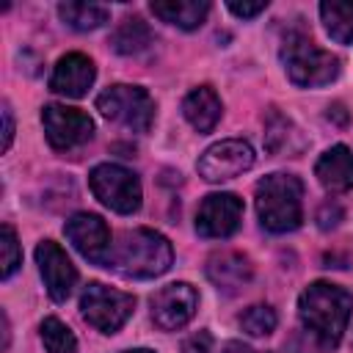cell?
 <instances>
[{"label":"cell","instance_id":"6da1fadb","mask_svg":"<svg viewBox=\"0 0 353 353\" xmlns=\"http://www.w3.org/2000/svg\"><path fill=\"white\" fill-rule=\"evenodd\" d=\"M298 314L306 334H312L320 347L331 350L342 342V334L347 331L353 314V295L339 284L314 281L301 292Z\"/></svg>","mask_w":353,"mask_h":353},{"label":"cell","instance_id":"7a4b0ae2","mask_svg":"<svg viewBox=\"0 0 353 353\" xmlns=\"http://www.w3.org/2000/svg\"><path fill=\"white\" fill-rule=\"evenodd\" d=\"M174 262L171 243L154 229H132L124 232L105 259V268L124 279H154L163 276Z\"/></svg>","mask_w":353,"mask_h":353},{"label":"cell","instance_id":"3957f363","mask_svg":"<svg viewBox=\"0 0 353 353\" xmlns=\"http://www.w3.org/2000/svg\"><path fill=\"white\" fill-rule=\"evenodd\" d=\"M256 215L259 223L273 232L284 234L301 226L303 221V185L295 174H268L256 182Z\"/></svg>","mask_w":353,"mask_h":353},{"label":"cell","instance_id":"277c9868","mask_svg":"<svg viewBox=\"0 0 353 353\" xmlns=\"http://www.w3.org/2000/svg\"><path fill=\"white\" fill-rule=\"evenodd\" d=\"M281 63L298 88H320L339 77V58L320 50L306 33H290L281 44Z\"/></svg>","mask_w":353,"mask_h":353},{"label":"cell","instance_id":"5b68a950","mask_svg":"<svg viewBox=\"0 0 353 353\" xmlns=\"http://www.w3.org/2000/svg\"><path fill=\"white\" fill-rule=\"evenodd\" d=\"M97 110L105 119H110L132 132H146L154 121V99L141 85L116 83V85L105 88L97 97Z\"/></svg>","mask_w":353,"mask_h":353},{"label":"cell","instance_id":"8992f818","mask_svg":"<svg viewBox=\"0 0 353 353\" xmlns=\"http://www.w3.org/2000/svg\"><path fill=\"white\" fill-rule=\"evenodd\" d=\"M88 185L91 193L119 215H132L141 207V182L130 168L119 163L94 165L88 174Z\"/></svg>","mask_w":353,"mask_h":353},{"label":"cell","instance_id":"52a82bcc","mask_svg":"<svg viewBox=\"0 0 353 353\" xmlns=\"http://www.w3.org/2000/svg\"><path fill=\"white\" fill-rule=\"evenodd\" d=\"M132 309H135V298L130 292L105 287L99 281H91L80 295L83 320L102 334H116L130 320Z\"/></svg>","mask_w":353,"mask_h":353},{"label":"cell","instance_id":"ba28073f","mask_svg":"<svg viewBox=\"0 0 353 353\" xmlns=\"http://www.w3.org/2000/svg\"><path fill=\"white\" fill-rule=\"evenodd\" d=\"M41 124H44V135H47L50 146L58 152L77 149L94 138V121L80 108H66V105H55V102L44 105Z\"/></svg>","mask_w":353,"mask_h":353},{"label":"cell","instance_id":"9c48e42d","mask_svg":"<svg viewBox=\"0 0 353 353\" xmlns=\"http://www.w3.org/2000/svg\"><path fill=\"white\" fill-rule=\"evenodd\" d=\"M254 160H256V154L248 141L226 138V141L207 146L201 152L196 168H199V176H204L207 182H223V179H234V176L245 174L254 165Z\"/></svg>","mask_w":353,"mask_h":353},{"label":"cell","instance_id":"30bf717a","mask_svg":"<svg viewBox=\"0 0 353 353\" xmlns=\"http://www.w3.org/2000/svg\"><path fill=\"white\" fill-rule=\"evenodd\" d=\"M199 292L188 281H174L152 295V320L163 331H176L196 314Z\"/></svg>","mask_w":353,"mask_h":353},{"label":"cell","instance_id":"8fae6325","mask_svg":"<svg viewBox=\"0 0 353 353\" xmlns=\"http://www.w3.org/2000/svg\"><path fill=\"white\" fill-rule=\"evenodd\" d=\"M243 201L234 193H210L196 212V232L207 240H223L237 232Z\"/></svg>","mask_w":353,"mask_h":353},{"label":"cell","instance_id":"7c38bea8","mask_svg":"<svg viewBox=\"0 0 353 353\" xmlns=\"http://www.w3.org/2000/svg\"><path fill=\"white\" fill-rule=\"evenodd\" d=\"M63 234H66V240H69L85 259H91V262H97V265H105L113 240H110L108 223H105L99 215H94V212H74V215L66 221Z\"/></svg>","mask_w":353,"mask_h":353},{"label":"cell","instance_id":"4fadbf2b","mask_svg":"<svg viewBox=\"0 0 353 353\" xmlns=\"http://www.w3.org/2000/svg\"><path fill=\"white\" fill-rule=\"evenodd\" d=\"M36 265H39V273L44 279L50 298L55 303H63L72 295V287L77 281V270L72 259L66 256V251L52 240H41L36 245Z\"/></svg>","mask_w":353,"mask_h":353},{"label":"cell","instance_id":"5bb4252c","mask_svg":"<svg viewBox=\"0 0 353 353\" xmlns=\"http://www.w3.org/2000/svg\"><path fill=\"white\" fill-rule=\"evenodd\" d=\"M94 77H97V69H94V61L83 52H69L63 58H58L52 74H50V88L61 97H69V99H80L88 94V88L94 85Z\"/></svg>","mask_w":353,"mask_h":353},{"label":"cell","instance_id":"9a60e30c","mask_svg":"<svg viewBox=\"0 0 353 353\" xmlns=\"http://www.w3.org/2000/svg\"><path fill=\"white\" fill-rule=\"evenodd\" d=\"M254 276V265L240 251H221L207 259V279L223 295H237Z\"/></svg>","mask_w":353,"mask_h":353},{"label":"cell","instance_id":"2e32d148","mask_svg":"<svg viewBox=\"0 0 353 353\" xmlns=\"http://www.w3.org/2000/svg\"><path fill=\"white\" fill-rule=\"evenodd\" d=\"M314 176L328 193H345L353 188V152L342 143L325 149L314 163Z\"/></svg>","mask_w":353,"mask_h":353},{"label":"cell","instance_id":"e0dca14e","mask_svg":"<svg viewBox=\"0 0 353 353\" xmlns=\"http://www.w3.org/2000/svg\"><path fill=\"white\" fill-rule=\"evenodd\" d=\"M221 113H223L221 97L210 85H199L182 99V116L196 132H210L221 121Z\"/></svg>","mask_w":353,"mask_h":353},{"label":"cell","instance_id":"ac0fdd59","mask_svg":"<svg viewBox=\"0 0 353 353\" xmlns=\"http://www.w3.org/2000/svg\"><path fill=\"white\" fill-rule=\"evenodd\" d=\"M149 8H152L154 17H160L168 25L182 28V30L199 28L210 14L207 0H154Z\"/></svg>","mask_w":353,"mask_h":353},{"label":"cell","instance_id":"d6986e66","mask_svg":"<svg viewBox=\"0 0 353 353\" xmlns=\"http://www.w3.org/2000/svg\"><path fill=\"white\" fill-rule=\"evenodd\" d=\"M61 19L74 28V30H97L110 19V8L102 3H83V0H69L58 6Z\"/></svg>","mask_w":353,"mask_h":353},{"label":"cell","instance_id":"ffe728a7","mask_svg":"<svg viewBox=\"0 0 353 353\" xmlns=\"http://www.w3.org/2000/svg\"><path fill=\"white\" fill-rule=\"evenodd\" d=\"M152 28L141 19V17H127L121 19V25L113 30L110 44L119 55H138L152 44Z\"/></svg>","mask_w":353,"mask_h":353},{"label":"cell","instance_id":"44dd1931","mask_svg":"<svg viewBox=\"0 0 353 353\" xmlns=\"http://www.w3.org/2000/svg\"><path fill=\"white\" fill-rule=\"evenodd\" d=\"M320 17L336 44H353V3L325 0L320 3Z\"/></svg>","mask_w":353,"mask_h":353},{"label":"cell","instance_id":"7402d4cb","mask_svg":"<svg viewBox=\"0 0 353 353\" xmlns=\"http://www.w3.org/2000/svg\"><path fill=\"white\" fill-rule=\"evenodd\" d=\"M301 143H303V141H301L295 124L273 110V113L268 116V127H265V146H268L273 154H281V152H298Z\"/></svg>","mask_w":353,"mask_h":353},{"label":"cell","instance_id":"603a6c76","mask_svg":"<svg viewBox=\"0 0 353 353\" xmlns=\"http://www.w3.org/2000/svg\"><path fill=\"white\" fill-rule=\"evenodd\" d=\"M39 334H41L47 353H74L77 350V339H74L72 328L66 323H61L58 317H44L39 325Z\"/></svg>","mask_w":353,"mask_h":353},{"label":"cell","instance_id":"cb8c5ba5","mask_svg":"<svg viewBox=\"0 0 353 353\" xmlns=\"http://www.w3.org/2000/svg\"><path fill=\"white\" fill-rule=\"evenodd\" d=\"M276 323H279V317H276L273 306H268V303H254L240 314V328L251 336H268L276 328Z\"/></svg>","mask_w":353,"mask_h":353},{"label":"cell","instance_id":"d4e9b609","mask_svg":"<svg viewBox=\"0 0 353 353\" xmlns=\"http://www.w3.org/2000/svg\"><path fill=\"white\" fill-rule=\"evenodd\" d=\"M0 245H3V270H0V276L3 279H11L17 273V268L22 265V248H19V240H17V232H14L11 223H3V240H0Z\"/></svg>","mask_w":353,"mask_h":353},{"label":"cell","instance_id":"484cf974","mask_svg":"<svg viewBox=\"0 0 353 353\" xmlns=\"http://www.w3.org/2000/svg\"><path fill=\"white\" fill-rule=\"evenodd\" d=\"M182 353H212V334L210 331H196L182 342Z\"/></svg>","mask_w":353,"mask_h":353},{"label":"cell","instance_id":"4316f807","mask_svg":"<svg viewBox=\"0 0 353 353\" xmlns=\"http://www.w3.org/2000/svg\"><path fill=\"white\" fill-rule=\"evenodd\" d=\"M226 8L234 17H240V19H251V17H256V14H262L268 8V0H259V3H237V0H229Z\"/></svg>","mask_w":353,"mask_h":353},{"label":"cell","instance_id":"83f0119b","mask_svg":"<svg viewBox=\"0 0 353 353\" xmlns=\"http://www.w3.org/2000/svg\"><path fill=\"white\" fill-rule=\"evenodd\" d=\"M339 218H342V210H339V204H323V210H320V215H317V221H320V229H334L336 223H339Z\"/></svg>","mask_w":353,"mask_h":353},{"label":"cell","instance_id":"f1b7e54d","mask_svg":"<svg viewBox=\"0 0 353 353\" xmlns=\"http://www.w3.org/2000/svg\"><path fill=\"white\" fill-rule=\"evenodd\" d=\"M11 141H14V113H11V105L6 102L3 105V149L6 152L11 149Z\"/></svg>","mask_w":353,"mask_h":353},{"label":"cell","instance_id":"f546056e","mask_svg":"<svg viewBox=\"0 0 353 353\" xmlns=\"http://www.w3.org/2000/svg\"><path fill=\"white\" fill-rule=\"evenodd\" d=\"M221 353H256V350H251V347L243 345V342H226Z\"/></svg>","mask_w":353,"mask_h":353},{"label":"cell","instance_id":"4dcf8cb0","mask_svg":"<svg viewBox=\"0 0 353 353\" xmlns=\"http://www.w3.org/2000/svg\"><path fill=\"white\" fill-rule=\"evenodd\" d=\"M331 116H334L339 124H345V121H347V113H345V108H342V105H334V108H328V119H331Z\"/></svg>","mask_w":353,"mask_h":353},{"label":"cell","instance_id":"1f68e13d","mask_svg":"<svg viewBox=\"0 0 353 353\" xmlns=\"http://www.w3.org/2000/svg\"><path fill=\"white\" fill-rule=\"evenodd\" d=\"M121 353H154V350H149V347H135V350H121Z\"/></svg>","mask_w":353,"mask_h":353}]
</instances>
